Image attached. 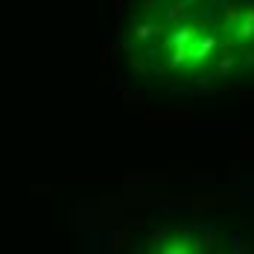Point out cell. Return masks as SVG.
Returning a JSON list of instances; mask_svg holds the SVG:
<instances>
[{
	"label": "cell",
	"instance_id": "obj_1",
	"mask_svg": "<svg viewBox=\"0 0 254 254\" xmlns=\"http://www.w3.org/2000/svg\"><path fill=\"white\" fill-rule=\"evenodd\" d=\"M237 35H240V38H254V9H249V12H246L243 24L237 26Z\"/></svg>",
	"mask_w": 254,
	"mask_h": 254
}]
</instances>
